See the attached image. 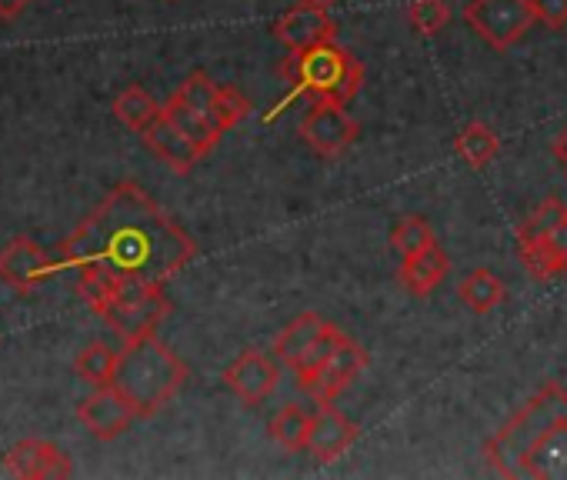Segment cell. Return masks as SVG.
<instances>
[{"label":"cell","mask_w":567,"mask_h":480,"mask_svg":"<svg viewBox=\"0 0 567 480\" xmlns=\"http://www.w3.org/2000/svg\"><path fill=\"white\" fill-rule=\"evenodd\" d=\"M534 18L547 31H564L567 28V0H530Z\"/></svg>","instance_id":"cell-29"},{"label":"cell","mask_w":567,"mask_h":480,"mask_svg":"<svg viewBox=\"0 0 567 480\" xmlns=\"http://www.w3.org/2000/svg\"><path fill=\"white\" fill-rule=\"evenodd\" d=\"M457 294H461V301H464L474 314H491V311L501 307L504 298H507L501 278L491 274V271H484V268H474V271L461 281Z\"/></svg>","instance_id":"cell-24"},{"label":"cell","mask_w":567,"mask_h":480,"mask_svg":"<svg viewBox=\"0 0 567 480\" xmlns=\"http://www.w3.org/2000/svg\"><path fill=\"white\" fill-rule=\"evenodd\" d=\"M315 4H324V8H331V4H338V0H315Z\"/></svg>","instance_id":"cell-32"},{"label":"cell","mask_w":567,"mask_h":480,"mask_svg":"<svg viewBox=\"0 0 567 480\" xmlns=\"http://www.w3.org/2000/svg\"><path fill=\"white\" fill-rule=\"evenodd\" d=\"M361 437V427L344 417L331 400H321L315 410V424H311V440H308V453L318 463H331L341 453L351 450V444Z\"/></svg>","instance_id":"cell-16"},{"label":"cell","mask_w":567,"mask_h":480,"mask_svg":"<svg viewBox=\"0 0 567 480\" xmlns=\"http://www.w3.org/2000/svg\"><path fill=\"white\" fill-rule=\"evenodd\" d=\"M517 258H520L530 281L547 284L554 278L567 274V217L544 240H534V244H517Z\"/></svg>","instance_id":"cell-17"},{"label":"cell","mask_w":567,"mask_h":480,"mask_svg":"<svg viewBox=\"0 0 567 480\" xmlns=\"http://www.w3.org/2000/svg\"><path fill=\"white\" fill-rule=\"evenodd\" d=\"M184 380L187 364L164 341H157V334H147L141 341L124 344L111 387L121 390V397L134 407L137 417H154L174 400Z\"/></svg>","instance_id":"cell-4"},{"label":"cell","mask_w":567,"mask_h":480,"mask_svg":"<svg viewBox=\"0 0 567 480\" xmlns=\"http://www.w3.org/2000/svg\"><path fill=\"white\" fill-rule=\"evenodd\" d=\"M451 8L447 0H411L408 4V24L417 38H434L447 28Z\"/></svg>","instance_id":"cell-28"},{"label":"cell","mask_w":567,"mask_h":480,"mask_svg":"<svg viewBox=\"0 0 567 480\" xmlns=\"http://www.w3.org/2000/svg\"><path fill=\"white\" fill-rule=\"evenodd\" d=\"M78 294L124 344L141 341L147 334H157V327L171 314V301H167L164 284L121 281V278L84 271L78 281Z\"/></svg>","instance_id":"cell-3"},{"label":"cell","mask_w":567,"mask_h":480,"mask_svg":"<svg viewBox=\"0 0 567 480\" xmlns=\"http://www.w3.org/2000/svg\"><path fill=\"white\" fill-rule=\"evenodd\" d=\"M564 217H567V207L557 197H544L537 204V210L530 217H524V223L517 227V244H534V240H544Z\"/></svg>","instance_id":"cell-26"},{"label":"cell","mask_w":567,"mask_h":480,"mask_svg":"<svg viewBox=\"0 0 567 480\" xmlns=\"http://www.w3.org/2000/svg\"><path fill=\"white\" fill-rule=\"evenodd\" d=\"M311 424H315V410L301 407V404H284L274 420H270V440L280 444L288 453H301L308 450L311 440Z\"/></svg>","instance_id":"cell-20"},{"label":"cell","mask_w":567,"mask_h":480,"mask_svg":"<svg viewBox=\"0 0 567 480\" xmlns=\"http://www.w3.org/2000/svg\"><path fill=\"white\" fill-rule=\"evenodd\" d=\"M484 457L501 477L567 480V390L544 384L484 444Z\"/></svg>","instance_id":"cell-2"},{"label":"cell","mask_w":567,"mask_h":480,"mask_svg":"<svg viewBox=\"0 0 567 480\" xmlns=\"http://www.w3.org/2000/svg\"><path fill=\"white\" fill-rule=\"evenodd\" d=\"M58 271H64L61 258L58 261L48 258L44 248L34 244V240L24 237V233L8 240L4 251H0V281H4L11 291H18V294H34L38 288L54 281Z\"/></svg>","instance_id":"cell-10"},{"label":"cell","mask_w":567,"mask_h":480,"mask_svg":"<svg viewBox=\"0 0 567 480\" xmlns=\"http://www.w3.org/2000/svg\"><path fill=\"white\" fill-rule=\"evenodd\" d=\"M164 117H167V121H171V124H174V127H177V131H181V134L197 147V150H200V154H204V157H207V154L217 147V140L224 137V134H217V131H214L200 114H194L184 101H177L174 94H171V97H167V104H164Z\"/></svg>","instance_id":"cell-23"},{"label":"cell","mask_w":567,"mask_h":480,"mask_svg":"<svg viewBox=\"0 0 567 480\" xmlns=\"http://www.w3.org/2000/svg\"><path fill=\"white\" fill-rule=\"evenodd\" d=\"M447 274H451V258L437 244H431V248H424V251H417L411 258H401L398 281H401V288L408 294L427 298L431 291H437L447 281Z\"/></svg>","instance_id":"cell-19"},{"label":"cell","mask_w":567,"mask_h":480,"mask_svg":"<svg viewBox=\"0 0 567 480\" xmlns=\"http://www.w3.org/2000/svg\"><path fill=\"white\" fill-rule=\"evenodd\" d=\"M454 150H457V157H461L471 170H484V167L494 164V157L501 154V137L494 134V127L474 121V124H467V127L454 137Z\"/></svg>","instance_id":"cell-21"},{"label":"cell","mask_w":567,"mask_h":480,"mask_svg":"<svg viewBox=\"0 0 567 480\" xmlns=\"http://www.w3.org/2000/svg\"><path fill=\"white\" fill-rule=\"evenodd\" d=\"M277 380H280V364L274 357H267L264 351H244L224 371L227 390L247 407H260L277 390Z\"/></svg>","instance_id":"cell-13"},{"label":"cell","mask_w":567,"mask_h":480,"mask_svg":"<svg viewBox=\"0 0 567 480\" xmlns=\"http://www.w3.org/2000/svg\"><path fill=\"white\" fill-rule=\"evenodd\" d=\"M174 97L184 101L194 114H200L217 134H227L230 127H237L250 114V101L244 94H237L227 84H217L204 71L187 74L184 84L174 91Z\"/></svg>","instance_id":"cell-8"},{"label":"cell","mask_w":567,"mask_h":480,"mask_svg":"<svg viewBox=\"0 0 567 480\" xmlns=\"http://www.w3.org/2000/svg\"><path fill=\"white\" fill-rule=\"evenodd\" d=\"M550 154H554V157H557V164L567 170V127H564V131L554 137V144H550Z\"/></svg>","instance_id":"cell-31"},{"label":"cell","mask_w":567,"mask_h":480,"mask_svg":"<svg viewBox=\"0 0 567 480\" xmlns=\"http://www.w3.org/2000/svg\"><path fill=\"white\" fill-rule=\"evenodd\" d=\"M194 254V237L134 180L117 184L61 244L64 268L144 284H167Z\"/></svg>","instance_id":"cell-1"},{"label":"cell","mask_w":567,"mask_h":480,"mask_svg":"<svg viewBox=\"0 0 567 480\" xmlns=\"http://www.w3.org/2000/svg\"><path fill=\"white\" fill-rule=\"evenodd\" d=\"M4 470L11 477H24V480H44V477H71L74 463L71 457L54 444V440H21L18 447L8 450L4 457Z\"/></svg>","instance_id":"cell-15"},{"label":"cell","mask_w":567,"mask_h":480,"mask_svg":"<svg viewBox=\"0 0 567 480\" xmlns=\"http://www.w3.org/2000/svg\"><path fill=\"white\" fill-rule=\"evenodd\" d=\"M114 371H117V351H111L107 344L94 341L87 344L78 357H74V374L81 384L87 387H111L114 384Z\"/></svg>","instance_id":"cell-25"},{"label":"cell","mask_w":567,"mask_h":480,"mask_svg":"<svg viewBox=\"0 0 567 480\" xmlns=\"http://www.w3.org/2000/svg\"><path fill=\"white\" fill-rule=\"evenodd\" d=\"M144 137V144H147V150L151 154H157L174 174H190L200 160H204V154L164 117V111H161V117L141 134Z\"/></svg>","instance_id":"cell-18"},{"label":"cell","mask_w":567,"mask_h":480,"mask_svg":"<svg viewBox=\"0 0 567 480\" xmlns=\"http://www.w3.org/2000/svg\"><path fill=\"white\" fill-rule=\"evenodd\" d=\"M31 0H0V21H14L28 11Z\"/></svg>","instance_id":"cell-30"},{"label":"cell","mask_w":567,"mask_h":480,"mask_svg":"<svg viewBox=\"0 0 567 480\" xmlns=\"http://www.w3.org/2000/svg\"><path fill=\"white\" fill-rule=\"evenodd\" d=\"M280 77L291 84V91L270 117H277L284 107H288L291 101H298V97L351 104L361 94L364 64L348 48H341L338 41H324V44H315L308 51H295L288 61L280 64Z\"/></svg>","instance_id":"cell-5"},{"label":"cell","mask_w":567,"mask_h":480,"mask_svg":"<svg viewBox=\"0 0 567 480\" xmlns=\"http://www.w3.org/2000/svg\"><path fill=\"white\" fill-rule=\"evenodd\" d=\"M161 104L141 87V84H131L127 91H121L117 94V101H114V117L124 124V127H131L134 134H144L157 117H161Z\"/></svg>","instance_id":"cell-22"},{"label":"cell","mask_w":567,"mask_h":480,"mask_svg":"<svg viewBox=\"0 0 567 480\" xmlns=\"http://www.w3.org/2000/svg\"><path fill=\"white\" fill-rule=\"evenodd\" d=\"M368 351L358 344V341H351L348 334L338 341V347L311 371V374H305V377H295V384L305 390V394H311L318 404L321 400H334L344 387H351L361 374H364V367H368Z\"/></svg>","instance_id":"cell-9"},{"label":"cell","mask_w":567,"mask_h":480,"mask_svg":"<svg viewBox=\"0 0 567 480\" xmlns=\"http://www.w3.org/2000/svg\"><path fill=\"white\" fill-rule=\"evenodd\" d=\"M78 420L87 427V434L94 440H117L137 420V414L121 397V390H114V387H94V394H87L78 404Z\"/></svg>","instance_id":"cell-14"},{"label":"cell","mask_w":567,"mask_h":480,"mask_svg":"<svg viewBox=\"0 0 567 480\" xmlns=\"http://www.w3.org/2000/svg\"><path fill=\"white\" fill-rule=\"evenodd\" d=\"M361 127L348 114V104L338 101H315L301 121V140L318 154V157H341L354 140Z\"/></svg>","instance_id":"cell-11"},{"label":"cell","mask_w":567,"mask_h":480,"mask_svg":"<svg viewBox=\"0 0 567 480\" xmlns=\"http://www.w3.org/2000/svg\"><path fill=\"white\" fill-rule=\"evenodd\" d=\"M437 244L434 237V227L424 220V217H404L394 230H391V248L401 254V258H411L424 248Z\"/></svg>","instance_id":"cell-27"},{"label":"cell","mask_w":567,"mask_h":480,"mask_svg":"<svg viewBox=\"0 0 567 480\" xmlns=\"http://www.w3.org/2000/svg\"><path fill=\"white\" fill-rule=\"evenodd\" d=\"M467 28L494 51H511L534 28L530 0H471L464 8Z\"/></svg>","instance_id":"cell-7"},{"label":"cell","mask_w":567,"mask_h":480,"mask_svg":"<svg viewBox=\"0 0 567 480\" xmlns=\"http://www.w3.org/2000/svg\"><path fill=\"white\" fill-rule=\"evenodd\" d=\"M341 337H344V331L338 324L308 311V314H298L288 327L277 334L274 357L280 364H288L295 371V377H305L338 347Z\"/></svg>","instance_id":"cell-6"},{"label":"cell","mask_w":567,"mask_h":480,"mask_svg":"<svg viewBox=\"0 0 567 480\" xmlns=\"http://www.w3.org/2000/svg\"><path fill=\"white\" fill-rule=\"evenodd\" d=\"M270 34L295 54V51H308L324 41H338V21L328 14L324 4L298 0L295 8H288L270 24Z\"/></svg>","instance_id":"cell-12"}]
</instances>
